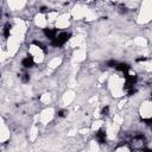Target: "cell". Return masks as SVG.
I'll list each match as a JSON object with an SVG mask.
<instances>
[{
    "label": "cell",
    "instance_id": "obj_1",
    "mask_svg": "<svg viewBox=\"0 0 152 152\" xmlns=\"http://www.w3.org/2000/svg\"><path fill=\"white\" fill-rule=\"evenodd\" d=\"M140 115L144 119H152V102L146 101L140 107Z\"/></svg>",
    "mask_w": 152,
    "mask_h": 152
},
{
    "label": "cell",
    "instance_id": "obj_2",
    "mask_svg": "<svg viewBox=\"0 0 152 152\" xmlns=\"http://www.w3.org/2000/svg\"><path fill=\"white\" fill-rule=\"evenodd\" d=\"M69 37H70V34L68 32H61L53 39V44L55 45H63V44L66 43V40L69 39Z\"/></svg>",
    "mask_w": 152,
    "mask_h": 152
},
{
    "label": "cell",
    "instance_id": "obj_3",
    "mask_svg": "<svg viewBox=\"0 0 152 152\" xmlns=\"http://www.w3.org/2000/svg\"><path fill=\"white\" fill-rule=\"evenodd\" d=\"M21 64H23V66H25V68H32L33 64H34V59H33L32 57H25V58L21 61Z\"/></svg>",
    "mask_w": 152,
    "mask_h": 152
},
{
    "label": "cell",
    "instance_id": "obj_4",
    "mask_svg": "<svg viewBox=\"0 0 152 152\" xmlns=\"http://www.w3.org/2000/svg\"><path fill=\"white\" fill-rule=\"evenodd\" d=\"M114 152H131V148L127 145H120L116 147V150Z\"/></svg>",
    "mask_w": 152,
    "mask_h": 152
},
{
    "label": "cell",
    "instance_id": "obj_5",
    "mask_svg": "<svg viewBox=\"0 0 152 152\" xmlns=\"http://www.w3.org/2000/svg\"><path fill=\"white\" fill-rule=\"evenodd\" d=\"M108 112H109V108L108 107H104L102 109V115H108Z\"/></svg>",
    "mask_w": 152,
    "mask_h": 152
},
{
    "label": "cell",
    "instance_id": "obj_6",
    "mask_svg": "<svg viewBox=\"0 0 152 152\" xmlns=\"http://www.w3.org/2000/svg\"><path fill=\"white\" fill-rule=\"evenodd\" d=\"M65 113H66L65 110H61V112L58 113V115H59V116H65Z\"/></svg>",
    "mask_w": 152,
    "mask_h": 152
}]
</instances>
